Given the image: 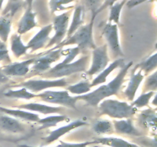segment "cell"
<instances>
[{
    "label": "cell",
    "instance_id": "6da1fadb",
    "mask_svg": "<svg viewBox=\"0 0 157 147\" xmlns=\"http://www.w3.org/2000/svg\"><path fill=\"white\" fill-rule=\"evenodd\" d=\"M132 65H133L132 61L125 64L121 67L117 76L108 84L100 86L98 88L90 93L81 95V96H77L78 100L84 101L86 105L89 107H98V104L103 100L117 95L119 90H121V87H122V84L124 82L125 77L127 76Z\"/></svg>",
    "mask_w": 157,
    "mask_h": 147
},
{
    "label": "cell",
    "instance_id": "7a4b0ae2",
    "mask_svg": "<svg viewBox=\"0 0 157 147\" xmlns=\"http://www.w3.org/2000/svg\"><path fill=\"white\" fill-rule=\"evenodd\" d=\"M100 115L107 116L115 119H130L134 116L137 109L126 101L116 99H104L98 104Z\"/></svg>",
    "mask_w": 157,
    "mask_h": 147
},
{
    "label": "cell",
    "instance_id": "3957f363",
    "mask_svg": "<svg viewBox=\"0 0 157 147\" xmlns=\"http://www.w3.org/2000/svg\"><path fill=\"white\" fill-rule=\"evenodd\" d=\"M95 18L96 17L92 16L90 22L81 26L71 36L67 38V39L64 40L58 47H62L64 46L76 44L80 50L94 49L96 47V44L94 40L93 28Z\"/></svg>",
    "mask_w": 157,
    "mask_h": 147
},
{
    "label": "cell",
    "instance_id": "277c9868",
    "mask_svg": "<svg viewBox=\"0 0 157 147\" xmlns=\"http://www.w3.org/2000/svg\"><path fill=\"white\" fill-rule=\"evenodd\" d=\"M89 64H90V56L87 55V56L81 57L77 61L69 64H60L58 63L41 76L48 79H53V78L59 79V78L66 77L74 74L86 72L89 67Z\"/></svg>",
    "mask_w": 157,
    "mask_h": 147
},
{
    "label": "cell",
    "instance_id": "5b68a950",
    "mask_svg": "<svg viewBox=\"0 0 157 147\" xmlns=\"http://www.w3.org/2000/svg\"><path fill=\"white\" fill-rule=\"evenodd\" d=\"M36 98H39V100L48 104H58L71 109H76V103L78 101L77 96H71L67 90H46L37 93Z\"/></svg>",
    "mask_w": 157,
    "mask_h": 147
},
{
    "label": "cell",
    "instance_id": "8992f818",
    "mask_svg": "<svg viewBox=\"0 0 157 147\" xmlns=\"http://www.w3.org/2000/svg\"><path fill=\"white\" fill-rule=\"evenodd\" d=\"M71 13L69 12H62L60 15H56L53 20L52 27L55 31V35L50 38L45 48H49L52 46L57 45L58 47L60 44L64 41V38L67 36V29L69 27Z\"/></svg>",
    "mask_w": 157,
    "mask_h": 147
},
{
    "label": "cell",
    "instance_id": "52a82bcc",
    "mask_svg": "<svg viewBox=\"0 0 157 147\" xmlns=\"http://www.w3.org/2000/svg\"><path fill=\"white\" fill-rule=\"evenodd\" d=\"M67 82L66 77L59 78V79H29L28 81H23L20 84H17V87H25L29 91L34 93H39L43 90H48L50 88H56V87H64L67 86Z\"/></svg>",
    "mask_w": 157,
    "mask_h": 147
},
{
    "label": "cell",
    "instance_id": "ba28073f",
    "mask_svg": "<svg viewBox=\"0 0 157 147\" xmlns=\"http://www.w3.org/2000/svg\"><path fill=\"white\" fill-rule=\"evenodd\" d=\"M61 47L57 48L55 50H49L46 52L45 55L38 58H35V61L31 67L30 71L35 75H42L48 70L52 68V64L60 60L63 55ZM29 71V72H30Z\"/></svg>",
    "mask_w": 157,
    "mask_h": 147
},
{
    "label": "cell",
    "instance_id": "9c48e42d",
    "mask_svg": "<svg viewBox=\"0 0 157 147\" xmlns=\"http://www.w3.org/2000/svg\"><path fill=\"white\" fill-rule=\"evenodd\" d=\"M109 61L110 58L107 44L96 47L92 51L91 65L86 71V74L90 77L98 74L108 66Z\"/></svg>",
    "mask_w": 157,
    "mask_h": 147
},
{
    "label": "cell",
    "instance_id": "30bf717a",
    "mask_svg": "<svg viewBox=\"0 0 157 147\" xmlns=\"http://www.w3.org/2000/svg\"><path fill=\"white\" fill-rule=\"evenodd\" d=\"M102 35H104L107 47H110V51L113 55L116 57L124 56L122 48H121V41L119 37V28L118 24L110 23L107 21L104 24L102 30Z\"/></svg>",
    "mask_w": 157,
    "mask_h": 147
},
{
    "label": "cell",
    "instance_id": "8fae6325",
    "mask_svg": "<svg viewBox=\"0 0 157 147\" xmlns=\"http://www.w3.org/2000/svg\"><path fill=\"white\" fill-rule=\"evenodd\" d=\"M87 123L82 119H77V120L69 123L67 125L59 127V128L51 132L48 136L43 139V143L41 144V146H46V145H50V144L55 142V141L58 140L61 136L67 134L69 132L72 131L78 127L82 126L87 125Z\"/></svg>",
    "mask_w": 157,
    "mask_h": 147
},
{
    "label": "cell",
    "instance_id": "7c38bea8",
    "mask_svg": "<svg viewBox=\"0 0 157 147\" xmlns=\"http://www.w3.org/2000/svg\"><path fill=\"white\" fill-rule=\"evenodd\" d=\"M35 58L31 59L25 60V61H20V62L10 63L6 64L1 67L2 71L5 75L9 77H25L29 73L31 69V66L35 61Z\"/></svg>",
    "mask_w": 157,
    "mask_h": 147
},
{
    "label": "cell",
    "instance_id": "4fadbf2b",
    "mask_svg": "<svg viewBox=\"0 0 157 147\" xmlns=\"http://www.w3.org/2000/svg\"><path fill=\"white\" fill-rule=\"evenodd\" d=\"M52 30H53L52 24H47L41 28L26 44L28 49L30 50L31 52H34L43 47H45L47 43L51 38L49 35Z\"/></svg>",
    "mask_w": 157,
    "mask_h": 147
},
{
    "label": "cell",
    "instance_id": "5bb4252c",
    "mask_svg": "<svg viewBox=\"0 0 157 147\" xmlns=\"http://www.w3.org/2000/svg\"><path fill=\"white\" fill-rule=\"evenodd\" d=\"M37 26L36 13L33 12L32 8L26 7L24 14L20 18L17 27V34L19 35L27 33Z\"/></svg>",
    "mask_w": 157,
    "mask_h": 147
},
{
    "label": "cell",
    "instance_id": "9a60e30c",
    "mask_svg": "<svg viewBox=\"0 0 157 147\" xmlns=\"http://www.w3.org/2000/svg\"><path fill=\"white\" fill-rule=\"evenodd\" d=\"M134 70L135 71L130 76L128 84L124 92L126 99L128 101H132V102L134 100L136 92L145 77V75L143 74L140 70H135L134 69Z\"/></svg>",
    "mask_w": 157,
    "mask_h": 147
},
{
    "label": "cell",
    "instance_id": "2e32d148",
    "mask_svg": "<svg viewBox=\"0 0 157 147\" xmlns=\"http://www.w3.org/2000/svg\"><path fill=\"white\" fill-rule=\"evenodd\" d=\"M12 107L21 109V110H27V111L32 112V113L38 112V113L44 115L60 113L63 110V107H53V106L39 104V103H28V104H21V105L13 106Z\"/></svg>",
    "mask_w": 157,
    "mask_h": 147
},
{
    "label": "cell",
    "instance_id": "e0dca14e",
    "mask_svg": "<svg viewBox=\"0 0 157 147\" xmlns=\"http://www.w3.org/2000/svg\"><path fill=\"white\" fill-rule=\"evenodd\" d=\"M0 126L4 131L12 133H21L25 132L24 123L15 117L4 114L0 116Z\"/></svg>",
    "mask_w": 157,
    "mask_h": 147
},
{
    "label": "cell",
    "instance_id": "ac0fdd59",
    "mask_svg": "<svg viewBox=\"0 0 157 147\" xmlns=\"http://www.w3.org/2000/svg\"><path fill=\"white\" fill-rule=\"evenodd\" d=\"M0 112L6 115L15 117L18 119L27 121V122L37 123L40 119L38 114L27 110H21L18 108H7V107H0Z\"/></svg>",
    "mask_w": 157,
    "mask_h": 147
},
{
    "label": "cell",
    "instance_id": "d6986e66",
    "mask_svg": "<svg viewBox=\"0 0 157 147\" xmlns=\"http://www.w3.org/2000/svg\"><path fill=\"white\" fill-rule=\"evenodd\" d=\"M114 132L119 134L130 135V136H138L141 133L133 123V121L130 119H115L113 122Z\"/></svg>",
    "mask_w": 157,
    "mask_h": 147
},
{
    "label": "cell",
    "instance_id": "ffe728a7",
    "mask_svg": "<svg viewBox=\"0 0 157 147\" xmlns=\"http://www.w3.org/2000/svg\"><path fill=\"white\" fill-rule=\"evenodd\" d=\"M139 123L147 130H156V111L155 109L149 108L143 110L138 116Z\"/></svg>",
    "mask_w": 157,
    "mask_h": 147
},
{
    "label": "cell",
    "instance_id": "44dd1931",
    "mask_svg": "<svg viewBox=\"0 0 157 147\" xmlns=\"http://www.w3.org/2000/svg\"><path fill=\"white\" fill-rule=\"evenodd\" d=\"M92 144H100L110 147H142L121 138L113 137V136L96 138L94 140L92 141Z\"/></svg>",
    "mask_w": 157,
    "mask_h": 147
},
{
    "label": "cell",
    "instance_id": "7402d4cb",
    "mask_svg": "<svg viewBox=\"0 0 157 147\" xmlns=\"http://www.w3.org/2000/svg\"><path fill=\"white\" fill-rule=\"evenodd\" d=\"M125 64L124 62V60L123 58H118V59L115 60L114 61L111 63L109 66H107L105 69L102 70L101 73H99L98 74V76L94 78V79L92 81V82L90 83L91 84V87H95V86L100 85V84H103L107 81V78L109 75L110 74L113 70H114L115 69H117V67H121Z\"/></svg>",
    "mask_w": 157,
    "mask_h": 147
},
{
    "label": "cell",
    "instance_id": "603a6c76",
    "mask_svg": "<svg viewBox=\"0 0 157 147\" xmlns=\"http://www.w3.org/2000/svg\"><path fill=\"white\" fill-rule=\"evenodd\" d=\"M84 8L81 6H78L75 8L72 20L71 23H69V27L67 29V38L71 36L81 26H82L84 23Z\"/></svg>",
    "mask_w": 157,
    "mask_h": 147
},
{
    "label": "cell",
    "instance_id": "cb8c5ba5",
    "mask_svg": "<svg viewBox=\"0 0 157 147\" xmlns=\"http://www.w3.org/2000/svg\"><path fill=\"white\" fill-rule=\"evenodd\" d=\"M10 47L11 51L15 58H19L27 53L29 51L26 44H24L21 38V35L15 33L12 35L10 38Z\"/></svg>",
    "mask_w": 157,
    "mask_h": 147
},
{
    "label": "cell",
    "instance_id": "d4e9b609",
    "mask_svg": "<svg viewBox=\"0 0 157 147\" xmlns=\"http://www.w3.org/2000/svg\"><path fill=\"white\" fill-rule=\"evenodd\" d=\"M68 116L66 115H51L49 116H46L44 118H40L38 122L36 123L39 126L38 130H44V129L51 128V127L56 126L60 123L64 121H69Z\"/></svg>",
    "mask_w": 157,
    "mask_h": 147
},
{
    "label": "cell",
    "instance_id": "484cf974",
    "mask_svg": "<svg viewBox=\"0 0 157 147\" xmlns=\"http://www.w3.org/2000/svg\"><path fill=\"white\" fill-rule=\"evenodd\" d=\"M12 16L9 14L2 13L0 15V40L6 43L9 40L12 29Z\"/></svg>",
    "mask_w": 157,
    "mask_h": 147
},
{
    "label": "cell",
    "instance_id": "4316f807",
    "mask_svg": "<svg viewBox=\"0 0 157 147\" xmlns=\"http://www.w3.org/2000/svg\"><path fill=\"white\" fill-rule=\"evenodd\" d=\"M157 67V53L150 55L135 67V70H140L145 76L150 74L156 70Z\"/></svg>",
    "mask_w": 157,
    "mask_h": 147
},
{
    "label": "cell",
    "instance_id": "83f0119b",
    "mask_svg": "<svg viewBox=\"0 0 157 147\" xmlns=\"http://www.w3.org/2000/svg\"><path fill=\"white\" fill-rule=\"evenodd\" d=\"M92 130L101 135H110L114 133L113 122L104 119H99L95 121L92 126Z\"/></svg>",
    "mask_w": 157,
    "mask_h": 147
},
{
    "label": "cell",
    "instance_id": "f1b7e54d",
    "mask_svg": "<svg viewBox=\"0 0 157 147\" xmlns=\"http://www.w3.org/2000/svg\"><path fill=\"white\" fill-rule=\"evenodd\" d=\"M127 0H119L109 7L110 8V15H109L108 22L119 24L121 12H122L124 6L127 4Z\"/></svg>",
    "mask_w": 157,
    "mask_h": 147
},
{
    "label": "cell",
    "instance_id": "f546056e",
    "mask_svg": "<svg viewBox=\"0 0 157 147\" xmlns=\"http://www.w3.org/2000/svg\"><path fill=\"white\" fill-rule=\"evenodd\" d=\"M4 95L7 97L15 98V99L31 100L32 98H36L37 94L29 91L25 87H19L18 89H10L7 90Z\"/></svg>",
    "mask_w": 157,
    "mask_h": 147
},
{
    "label": "cell",
    "instance_id": "4dcf8cb0",
    "mask_svg": "<svg viewBox=\"0 0 157 147\" xmlns=\"http://www.w3.org/2000/svg\"><path fill=\"white\" fill-rule=\"evenodd\" d=\"M92 87L90 83L88 81H81L75 84H71L67 87V91L71 94L81 96L86 94L90 91Z\"/></svg>",
    "mask_w": 157,
    "mask_h": 147
},
{
    "label": "cell",
    "instance_id": "1f68e13d",
    "mask_svg": "<svg viewBox=\"0 0 157 147\" xmlns=\"http://www.w3.org/2000/svg\"><path fill=\"white\" fill-rule=\"evenodd\" d=\"M155 94H156V92L154 91L143 93L140 96H139L136 100H134L131 104L136 109L144 108V107H147L149 105L152 98Z\"/></svg>",
    "mask_w": 157,
    "mask_h": 147
},
{
    "label": "cell",
    "instance_id": "d6a6232c",
    "mask_svg": "<svg viewBox=\"0 0 157 147\" xmlns=\"http://www.w3.org/2000/svg\"><path fill=\"white\" fill-rule=\"evenodd\" d=\"M157 90V71L155 70L150 74L147 75L144 86V93L149 91L156 92Z\"/></svg>",
    "mask_w": 157,
    "mask_h": 147
},
{
    "label": "cell",
    "instance_id": "836d02e7",
    "mask_svg": "<svg viewBox=\"0 0 157 147\" xmlns=\"http://www.w3.org/2000/svg\"><path fill=\"white\" fill-rule=\"evenodd\" d=\"M74 2L75 0H50L49 6H50L51 12L52 13H54V12L65 10L66 8L64 6H67Z\"/></svg>",
    "mask_w": 157,
    "mask_h": 147
},
{
    "label": "cell",
    "instance_id": "e575fe53",
    "mask_svg": "<svg viewBox=\"0 0 157 147\" xmlns=\"http://www.w3.org/2000/svg\"><path fill=\"white\" fill-rule=\"evenodd\" d=\"M92 144V141L90 142H78V143H73V142H64L59 139V144L54 147H87L89 145ZM17 147H44V146H32L29 145H18Z\"/></svg>",
    "mask_w": 157,
    "mask_h": 147
},
{
    "label": "cell",
    "instance_id": "d590c367",
    "mask_svg": "<svg viewBox=\"0 0 157 147\" xmlns=\"http://www.w3.org/2000/svg\"><path fill=\"white\" fill-rule=\"evenodd\" d=\"M1 62H7L8 64L12 63L10 56H9V50L6 46V43L3 42L0 40V63Z\"/></svg>",
    "mask_w": 157,
    "mask_h": 147
},
{
    "label": "cell",
    "instance_id": "8d00e7d4",
    "mask_svg": "<svg viewBox=\"0 0 157 147\" xmlns=\"http://www.w3.org/2000/svg\"><path fill=\"white\" fill-rule=\"evenodd\" d=\"M104 0H84L86 5L88 6L92 12V16L97 17L96 12L98 10Z\"/></svg>",
    "mask_w": 157,
    "mask_h": 147
},
{
    "label": "cell",
    "instance_id": "74e56055",
    "mask_svg": "<svg viewBox=\"0 0 157 147\" xmlns=\"http://www.w3.org/2000/svg\"><path fill=\"white\" fill-rule=\"evenodd\" d=\"M19 2L20 0H9V3L10 6H7L5 9L6 12H10L12 13H15V11L17 10V8L19 6Z\"/></svg>",
    "mask_w": 157,
    "mask_h": 147
},
{
    "label": "cell",
    "instance_id": "f35d334b",
    "mask_svg": "<svg viewBox=\"0 0 157 147\" xmlns=\"http://www.w3.org/2000/svg\"><path fill=\"white\" fill-rule=\"evenodd\" d=\"M117 1H119V0H104V2H103L102 5L101 6V7H100L99 9H98V10L97 11L96 15H98L100 12H101L103 10H104L105 9H107V8L110 7V6H112L113 3H115L116 2H117Z\"/></svg>",
    "mask_w": 157,
    "mask_h": 147
},
{
    "label": "cell",
    "instance_id": "ab89813d",
    "mask_svg": "<svg viewBox=\"0 0 157 147\" xmlns=\"http://www.w3.org/2000/svg\"><path fill=\"white\" fill-rule=\"evenodd\" d=\"M150 1V0H129L127 2V6L129 9H132V8L136 7L138 5L141 4V3L146 2Z\"/></svg>",
    "mask_w": 157,
    "mask_h": 147
},
{
    "label": "cell",
    "instance_id": "60d3db41",
    "mask_svg": "<svg viewBox=\"0 0 157 147\" xmlns=\"http://www.w3.org/2000/svg\"><path fill=\"white\" fill-rule=\"evenodd\" d=\"M9 80V77H8L6 75L4 74L2 71V69L0 67V83H6L8 82Z\"/></svg>",
    "mask_w": 157,
    "mask_h": 147
},
{
    "label": "cell",
    "instance_id": "b9f144b4",
    "mask_svg": "<svg viewBox=\"0 0 157 147\" xmlns=\"http://www.w3.org/2000/svg\"><path fill=\"white\" fill-rule=\"evenodd\" d=\"M25 2L26 7L32 8V5H33L34 0H25Z\"/></svg>",
    "mask_w": 157,
    "mask_h": 147
},
{
    "label": "cell",
    "instance_id": "7bdbcfd3",
    "mask_svg": "<svg viewBox=\"0 0 157 147\" xmlns=\"http://www.w3.org/2000/svg\"><path fill=\"white\" fill-rule=\"evenodd\" d=\"M4 2H5V0H0V9H2V8Z\"/></svg>",
    "mask_w": 157,
    "mask_h": 147
},
{
    "label": "cell",
    "instance_id": "ee69618b",
    "mask_svg": "<svg viewBox=\"0 0 157 147\" xmlns=\"http://www.w3.org/2000/svg\"><path fill=\"white\" fill-rule=\"evenodd\" d=\"M0 147H1V146H0Z\"/></svg>",
    "mask_w": 157,
    "mask_h": 147
}]
</instances>
